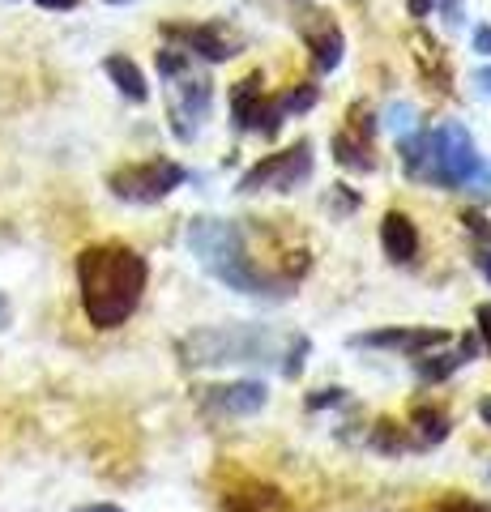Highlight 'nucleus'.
Returning a JSON list of instances; mask_svg holds the SVG:
<instances>
[{
    "mask_svg": "<svg viewBox=\"0 0 491 512\" xmlns=\"http://www.w3.org/2000/svg\"><path fill=\"white\" fill-rule=\"evenodd\" d=\"M73 512H124L116 504H86V508H73Z\"/></svg>",
    "mask_w": 491,
    "mask_h": 512,
    "instance_id": "26",
    "label": "nucleus"
},
{
    "mask_svg": "<svg viewBox=\"0 0 491 512\" xmlns=\"http://www.w3.org/2000/svg\"><path fill=\"white\" fill-rule=\"evenodd\" d=\"M415 180L440 188H491V167L462 124H440L436 133H427V154Z\"/></svg>",
    "mask_w": 491,
    "mask_h": 512,
    "instance_id": "3",
    "label": "nucleus"
},
{
    "mask_svg": "<svg viewBox=\"0 0 491 512\" xmlns=\"http://www.w3.org/2000/svg\"><path fill=\"white\" fill-rule=\"evenodd\" d=\"M265 82H261V73H248L240 86H235V94H231V107H235V124L240 128H257V116H261V103H265V90H261Z\"/></svg>",
    "mask_w": 491,
    "mask_h": 512,
    "instance_id": "15",
    "label": "nucleus"
},
{
    "mask_svg": "<svg viewBox=\"0 0 491 512\" xmlns=\"http://www.w3.org/2000/svg\"><path fill=\"white\" fill-rule=\"evenodd\" d=\"M188 248H193V252H197V261L210 269V274L223 282V286H231V291L252 295V299H261V295L282 299V295H287V291H282L287 282H278V278L261 274V265L248 256L244 231L235 227V222L193 218V227H188Z\"/></svg>",
    "mask_w": 491,
    "mask_h": 512,
    "instance_id": "2",
    "label": "nucleus"
},
{
    "mask_svg": "<svg viewBox=\"0 0 491 512\" xmlns=\"http://www.w3.org/2000/svg\"><path fill=\"white\" fill-rule=\"evenodd\" d=\"M103 73L112 77V86H116L129 103H146V99H150L146 77H141V69H137L129 56H107V60H103Z\"/></svg>",
    "mask_w": 491,
    "mask_h": 512,
    "instance_id": "13",
    "label": "nucleus"
},
{
    "mask_svg": "<svg viewBox=\"0 0 491 512\" xmlns=\"http://www.w3.org/2000/svg\"><path fill=\"white\" fill-rule=\"evenodd\" d=\"M308 47H312V60H316V69L321 73H334L342 64V30L329 18L316 30H308Z\"/></svg>",
    "mask_w": 491,
    "mask_h": 512,
    "instance_id": "14",
    "label": "nucleus"
},
{
    "mask_svg": "<svg viewBox=\"0 0 491 512\" xmlns=\"http://www.w3.org/2000/svg\"><path fill=\"white\" fill-rule=\"evenodd\" d=\"M265 402H269V393L257 380H235V384H214V389H205V406L218 410V414H257Z\"/></svg>",
    "mask_w": 491,
    "mask_h": 512,
    "instance_id": "10",
    "label": "nucleus"
},
{
    "mask_svg": "<svg viewBox=\"0 0 491 512\" xmlns=\"http://www.w3.org/2000/svg\"><path fill=\"white\" fill-rule=\"evenodd\" d=\"M9 316H13V312H9V299H5V295H0V329H5V325H9Z\"/></svg>",
    "mask_w": 491,
    "mask_h": 512,
    "instance_id": "27",
    "label": "nucleus"
},
{
    "mask_svg": "<svg viewBox=\"0 0 491 512\" xmlns=\"http://www.w3.org/2000/svg\"><path fill=\"white\" fill-rule=\"evenodd\" d=\"M112 5H124V0H112Z\"/></svg>",
    "mask_w": 491,
    "mask_h": 512,
    "instance_id": "30",
    "label": "nucleus"
},
{
    "mask_svg": "<svg viewBox=\"0 0 491 512\" xmlns=\"http://www.w3.org/2000/svg\"><path fill=\"white\" fill-rule=\"evenodd\" d=\"M334 150H338V163L351 167V171H372V167H376L368 141H355L351 133H338V137H334Z\"/></svg>",
    "mask_w": 491,
    "mask_h": 512,
    "instance_id": "17",
    "label": "nucleus"
},
{
    "mask_svg": "<svg viewBox=\"0 0 491 512\" xmlns=\"http://www.w3.org/2000/svg\"><path fill=\"white\" fill-rule=\"evenodd\" d=\"M184 180H188V171L180 163L154 158V163H137V167L116 171L112 180H107V188H112L120 201H129V205H154V201L171 197Z\"/></svg>",
    "mask_w": 491,
    "mask_h": 512,
    "instance_id": "5",
    "label": "nucleus"
},
{
    "mask_svg": "<svg viewBox=\"0 0 491 512\" xmlns=\"http://www.w3.org/2000/svg\"><path fill=\"white\" fill-rule=\"evenodd\" d=\"M449 333L445 329H376V333H355L351 346H368V350H402V355H427V350L445 346Z\"/></svg>",
    "mask_w": 491,
    "mask_h": 512,
    "instance_id": "9",
    "label": "nucleus"
},
{
    "mask_svg": "<svg viewBox=\"0 0 491 512\" xmlns=\"http://www.w3.org/2000/svg\"><path fill=\"white\" fill-rule=\"evenodd\" d=\"M282 111H287V116H291V111H308L312 103H316V86H299V90H287V94H282Z\"/></svg>",
    "mask_w": 491,
    "mask_h": 512,
    "instance_id": "19",
    "label": "nucleus"
},
{
    "mask_svg": "<svg viewBox=\"0 0 491 512\" xmlns=\"http://www.w3.org/2000/svg\"><path fill=\"white\" fill-rule=\"evenodd\" d=\"M474 52L491 56V26H479V30H474Z\"/></svg>",
    "mask_w": 491,
    "mask_h": 512,
    "instance_id": "21",
    "label": "nucleus"
},
{
    "mask_svg": "<svg viewBox=\"0 0 491 512\" xmlns=\"http://www.w3.org/2000/svg\"><path fill=\"white\" fill-rule=\"evenodd\" d=\"M415 431H419V448H427V444H440L449 436V419L440 410H415Z\"/></svg>",
    "mask_w": 491,
    "mask_h": 512,
    "instance_id": "18",
    "label": "nucleus"
},
{
    "mask_svg": "<svg viewBox=\"0 0 491 512\" xmlns=\"http://www.w3.org/2000/svg\"><path fill=\"white\" fill-rule=\"evenodd\" d=\"M308 175H312V146H308V141H299L295 150H282V154L261 158V163L240 180V192H261V188L291 192L295 184H304Z\"/></svg>",
    "mask_w": 491,
    "mask_h": 512,
    "instance_id": "7",
    "label": "nucleus"
},
{
    "mask_svg": "<svg viewBox=\"0 0 491 512\" xmlns=\"http://www.w3.org/2000/svg\"><path fill=\"white\" fill-rule=\"evenodd\" d=\"M474 355H479V338H462V342H457V350H449V355H415V372L436 384V380L453 376L457 367L474 363Z\"/></svg>",
    "mask_w": 491,
    "mask_h": 512,
    "instance_id": "12",
    "label": "nucleus"
},
{
    "mask_svg": "<svg viewBox=\"0 0 491 512\" xmlns=\"http://www.w3.org/2000/svg\"><path fill=\"white\" fill-rule=\"evenodd\" d=\"M35 5H43V9H60V13H65V9H73V5H77V0H35Z\"/></svg>",
    "mask_w": 491,
    "mask_h": 512,
    "instance_id": "25",
    "label": "nucleus"
},
{
    "mask_svg": "<svg viewBox=\"0 0 491 512\" xmlns=\"http://www.w3.org/2000/svg\"><path fill=\"white\" fill-rule=\"evenodd\" d=\"M146 256H137L124 244H94L77 256V286H82V308L94 329H120L137 312L146 295Z\"/></svg>",
    "mask_w": 491,
    "mask_h": 512,
    "instance_id": "1",
    "label": "nucleus"
},
{
    "mask_svg": "<svg viewBox=\"0 0 491 512\" xmlns=\"http://www.w3.org/2000/svg\"><path fill=\"white\" fill-rule=\"evenodd\" d=\"M380 248H385V256L393 265H410L419 256V231L415 222H410L406 214H385V222H380Z\"/></svg>",
    "mask_w": 491,
    "mask_h": 512,
    "instance_id": "11",
    "label": "nucleus"
},
{
    "mask_svg": "<svg viewBox=\"0 0 491 512\" xmlns=\"http://www.w3.org/2000/svg\"><path fill=\"white\" fill-rule=\"evenodd\" d=\"M171 82V128H176L180 141H193L197 128L210 120V107H214V86L205 82V77L193 73V64L180 69L176 77H167Z\"/></svg>",
    "mask_w": 491,
    "mask_h": 512,
    "instance_id": "6",
    "label": "nucleus"
},
{
    "mask_svg": "<svg viewBox=\"0 0 491 512\" xmlns=\"http://www.w3.org/2000/svg\"><path fill=\"white\" fill-rule=\"evenodd\" d=\"M184 363L214 367V363H269L278 355V338L269 329H205L184 338Z\"/></svg>",
    "mask_w": 491,
    "mask_h": 512,
    "instance_id": "4",
    "label": "nucleus"
},
{
    "mask_svg": "<svg viewBox=\"0 0 491 512\" xmlns=\"http://www.w3.org/2000/svg\"><path fill=\"white\" fill-rule=\"evenodd\" d=\"M440 0H410V13H415V18H427V9H436Z\"/></svg>",
    "mask_w": 491,
    "mask_h": 512,
    "instance_id": "24",
    "label": "nucleus"
},
{
    "mask_svg": "<svg viewBox=\"0 0 491 512\" xmlns=\"http://www.w3.org/2000/svg\"><path fill=\"white\" fill-rule=\"evenodd\" d=\"M474 320H479V333H483V342L491 350V303H479V308H474Z\"/></svg>",
    "mask_w": 491,
    "mask_h": 512,
    "instance_id": "20",
    "label": "nucleus"
},
{
    "mask_svg": "<svg viewBox=\"0 0 491 512\" xmlns=\"http://www.w3.org/2000/svg\"><path fill=\"white\" fill-rule=\"evenodd\" d=\"M474 82H479V86H483V90H487V94H491V69H483V73H479V77H474Z\"/></svg>",
    "mask_w": 491,
    "mask_h": 512,
    "instance_id": "28",
    "label": "nucleus"
},
{
    "mask_svg": "<svg viewBox=\"0 0 491 512\" xmlns=\"http://www.w3.org/2000/svg\"><path fill=\"white\" fill-rule=\"evenodd\" d=\"M479 414H483V419H487V423H491V397H487V402H483V406H479Z\"/></svg>",
    "mask_w": 491,
    "mask_h": 512,
    "instance_id": "29",
    "label": "nucleus"
},
{
    "mask_svg": "<svg viewBox=\"0 0 491 512\" xmlns=\"http://www.w3.org/2000/svg\"><path fill=\"white\" fill-rule=\"evenodd\" d=\"M163 35L171 43H184L188 56H205V60H231L235 52H240V39L231 35V30L223 22H210V26H167Z\"/></svg>",
    "mask_w": 491,
    "mask_h": 512,
    "instance_id": "8",
    "label": "nucleus"
},
{
    "mask_svg": "<svg viewBox=\"0 0 491 512\" xmlns=\"http://www.w3.org/2000/svg\"><path fill=\"white\" fill-rule=\"evenodd\" d=\"M479 269H483V278L491 282V239H483V248H479Z\"/></svg>",
    "mask_w": 491,
    "mask_h": 512,
    "instance_id": "23",
    "label": "nucleus"
},
{
    "mask_svg": "<svg viewBox=\"0 0 491 512\" xmlns=\"http://www.w3.org/2000/svg\"><path fill=\"white\" fill-rule=\"evenodd\" d=\"M436 512H487V508H479V504H466V500H449V504H440Z\"/></svg>",
    "mask_w": 491,
    "mask_h": 512,
    "instance_id": "22",
    "label": "nucleus"
},
{
    "mask_svg": "<svg viewBox=\"0 0 491 512\" xmlns=\"http://www.w3.org/2000/svg\"><path fill=\"white\" fill-rule=\"evenodd\" d=\"M223 512H291V504L282 500L274 487H244V491L227 495Z\"/></svg>",
    "mask_w": 491,
    "mask_h": 512,
    "instance_id": "16",
    "label": "nucleus"
}]
</instances>
